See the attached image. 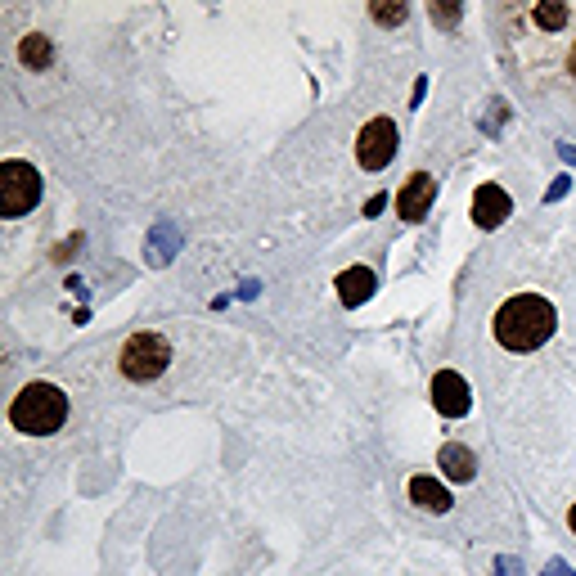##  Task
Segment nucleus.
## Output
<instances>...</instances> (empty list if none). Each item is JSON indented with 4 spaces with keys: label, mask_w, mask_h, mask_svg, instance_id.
<instances>
[{
    "label": "nucleus",
    "mask_w": 576,
    "mask_h": 576,
    "mask_svg": "<svg viewBox=\"0 0 576 576\" xmlns=\"http://www.w3.org/2000/svg\"><path fill=\"white\" fill-rule=\"evenodd\" d=\"M500 50L522 81L540 95H576V5L527 0L495 9Z\"/></svg>",
    "instance_id": "1"
},
{
    "label": "nucleus",
    "mask_w": 576,
    "mask_h": 576,
    "mask_svg": "<svg viewBox=\"0 0 576 576\" xmlns=\"http://www.w3.org/2000/svg\"><path fill=\"white\" fill-rule=\"evenodd\" d=\"M554 329H558V311L540 293L509 297V302L495 311V320H491L495 342H500V347H509V351H536V347H545V342L554 338Z\"/></svg>",
    "instance_id": "2"
},
{
    "label": "nucleus",
    "mask_w": 576,
    "mask_h": 576,
    "mask_svg": "<svg viewBox=\"0 0 576 576\" xmlns=\"http://www.w3.org/2000/svg\"><path fill=\"white\" fill-rule=\"evenodd\" d=\"M63 419H68V396L54 383H27L9 405V423L27 437H50L63 428Z\"/></svg>",
    "instance_id": "3"
},
{
    "label": "nucleus",
    "mask_w": 576,
    "mask_h": 576,
    "mask_svg": "<svg viewBox=\"0 0 576 576\" xmlns=\"http://www.w3.org/2000/svg\"><path fill=\"white\" fill-rule=\"evenodd\" d=\"M167 365H171V342L153 329L131 333V338L122 342V351H117V369H122L131 383H153Z\"/></svg>",
    "instance_id": "4"
},
{
    "label": "nucleus",
    "mask_w": 576,
    "mask_h": 576,
    "mask_svg": "<svg viewBox=\"0 0 576 576\" xmlns=\"http://www.w3.org/2000/svg\"><path fill=\"white\" fill-rule=\"evenodd\" d=\"M41 203V171L23 158H5L0 162V216H23Z\"/></svg>",
    "instance_id": "5"
},
{
    "label": "nucleus",
    "mask_w": 576,
    "mask_h": 576,
    "mask_svg": "<svg viewBox=\"0 0 576 576\" xmlns=\"http://www.w3.org/2000/svg\"><path fill=\"white\" fill-rule=\"evenodd\" d=\"M396 144H401V135H396L392 117H369V122L360 126V135H356L360 171H383L387 162L396 158Z\"/></svg>",
    "instance_id": "6"
},
{
    "label": "nucleus",
    "mask_w": 576,
    "mask_h": 576,
    "mask_svg": "<svg viewBox=\"0 0 576 576\" xmlns=\"http://www.w3.org/2000/svg\"><path fill=\"white\" fill-rule=\"evenodd\" d=\"M428 396H432V410L446 414V419H464L468 405H473V392H468V378H464V374H455V369H437V374H432Z\"/></svg>",
    "instance_id": "7"
},
{
    "label": "nucleus",
    "mask_w": 576,
    "mask_h": 576,
    "mask_svg": "<svg viewBox=\"0 0 576 576\" xmlns=\"http://www.w3.org/2000/svg\"><path fill=\"white\" fill-rule=\"evenodd\" d=\"M432 198H437V180H432L428 171H414V176L401 185V194H396V216H405V221H423L428 207H432Z\"/></svg>",
    "instance_id": "8"
},
{
    "label": "nucleus",
    "mask_w": 576,
    "mask_h": 576,
    "mask_svg": "<svg viewBox=\"0 0 576 576\" xmlns=\"http://www.w3.org/2000/svg\"><path fill=\"white\" fill-rule=\"evenodd\" d=\"M513 212V203H509V194H504L500 185H477V194H473V221H477V230H495V225H504V216Z\"/></svg>",
    "instance_id": "9"
},
{
    "label": "nucleus",
    "mask_w": 576,
    "mask_h": 576,
    "mask_svg": "<svg viewBox=\"0 0 576 576\" xmlns=\"http://www.w3.org/2000/svg\"><path fill=\"white\" fill-rule=\"evenodd\" d=\"M437 468L450 477V482H473L477 473V459L468 446H459V441H446V446L437 450Z\"/></svg>",
    "instance_id": "10"
},
{
    "label": "nucleus",
    "mask_w": 576,
    "mask_h": 576,
    "mask_svg": "<svg viewBox=\"0 0 576 576\" xmlns=\"http://www.w3.org/2000/svg\"><path fill=\"white\" fill-rule=\"evenodd\" d=\"M369 293H374V270H369V266H351V270H342V275H338V297H342V306L369 302Z\"/></svg>",
    "instance_id": "11"
},
{
    "label": "nucleus",
    "mask_w": 576,
    "mask_h": 576,
    "mask_svg": "<svg viewBox=\"0 0 576 576\" xmlns=\"http://www.w3.org/2000/svg\"><path fill=\"white\" fill-rule=\"evenodd\" d=\"M410 500L419 504V509H428V513H446V509H450V495H446V486H441V482H432L428 473L410 477Z\"/></svg>",
    "instance_id": "12"
},
{
    "label": "nucleus",
    "mask_w": 576,
    "mask_h": 576,
    "mask_svg": "<svg viewBox=\"0 0 576 576\" xmlns=\"http://www.w3.org/2000/svg\"><path fill=\"white\" fill-rule=\"evenodd\" d=\"M18 59H23V68H50V59H54V45H50V36H41V32H27L23 41H18Z\"/></svg>",
    "instance_id": "13"
},
{
    "label": "nucleus",
    "mask_w": 576,
    "mask_h": 576,
    "mask_svg": "<svg viewBox=\"0 0 576 576\" xmlns=\"http://www.w3.org/2000/svg\"><path fill=\"white\" fill-rule=\"evenodd\" d=\"M369 14H374V23H383V27H401L405 18H410V5H369Z\"/></svg>",
    "instance_id": "14"
},
{
    "label": "nucleus",
    "mask_w": 576,
    "mask_h": 576,
    "mask_svg": "<svg viewBox=\"0 0 576 576\" xmlns=\"http://www.w3.org/2000/svg\"><path fill=\"white\" fill-rule=\"evenodd\" d=\"M428 14H432V23H441V27H455L464 9H459V5H428Z\"/></svg>",
    "instance_id": "15"
},
{
    "label": "nucleus",
    "mask_w": 576,
    "mask_h": 576,
    "mask_svg": "<svg viewBox=\"0 0 576 576\" xmlns=\"http://www.w3.org/2000/svg\"><path fill=\"white\" fill-rule=\"evenodd\" d=\"M567 527L576 531V504H572V509H567Z\"/></svg>",
    "instance_id": "16"
}]
</instances>
